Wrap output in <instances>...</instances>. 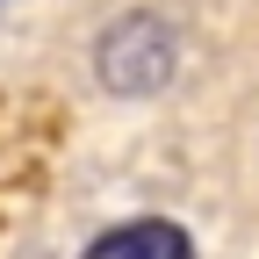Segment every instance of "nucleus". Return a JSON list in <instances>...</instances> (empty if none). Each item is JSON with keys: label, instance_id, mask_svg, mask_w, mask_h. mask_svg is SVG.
Returning <instances> with one entry per match:
<instances>
[{"label": "nucleus", "instance_id": "1", "mask_svg": "<svg viewBox=\"0 0 259 259\" xmlns=\"http://www.w3.org/2000/svg\"><path fill=\"white\" fill-rule=\"evenodd\" d=\"M94 72H101L108 94H122V101H151V94H166L173 72H180V29L166 15H115L101 29V44H94Z\"/></svg>", "mask_w": 259, "mask_h": 259}, {"label": "nucleus", "instance_id": "2", "mask_svg": "<svg viewBox=\"0 0 259 259\" xmlns=\"http://www.w3.org/2000/svg\"><path fill=\"white\" fill-rule=\"evenodd\" d=\"M87 259H194V238L166 216H137V223H115L87 245Z\"/></svg>", "mask_w": 259, "mask_h": 259}]
</instances>
